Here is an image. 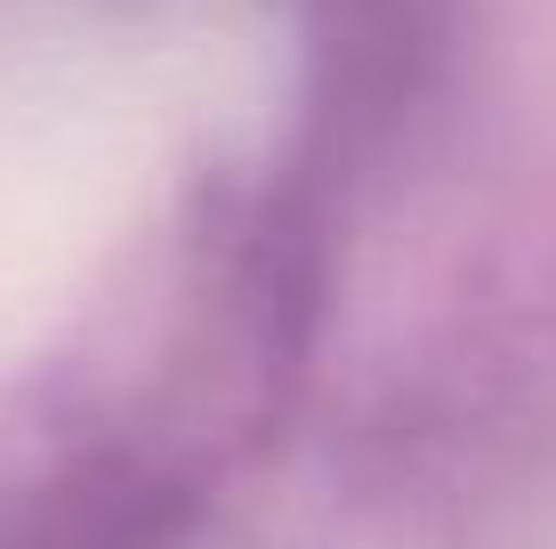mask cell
<instances>
[{"mask_svg":"<svg viewBox=\"0 0 556 549\" xmlns=\"http://www.w3.org/2000/svg\"><path fill=\"white\" fill-rule=\"evenodd\" d=\"M129 113L81 82H0V308H33L98 251L129 186Z\"/></svg>","mask_w":556,"mask_h":549,"instance_id":"1","label":"cell"}]
</instances>
